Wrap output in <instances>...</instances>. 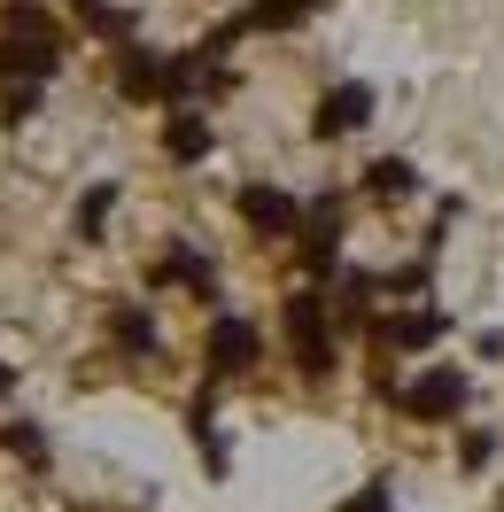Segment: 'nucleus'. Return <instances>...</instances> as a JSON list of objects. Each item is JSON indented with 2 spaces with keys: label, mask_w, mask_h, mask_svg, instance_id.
Listing matches in <instances>:
<instances>
[{
  "label": "nucleus",
  "mask_w": 504,
  "mask_h": 512,
  "mask_svg": "<svg viewBox=\"0 0 504 512\" xmlns=\"http://www.w3.org/2000/svg\"><path fill=\"white\" fill-rule=\"evenodd\" d=\"M156 280H171V288H194V295H210V288H218V264L194 249V241H171V249H163V264H156Z\"/></svg>",
  "instance_id": "8"
},
{
  "label": "nucleus",
  "mask_w": 504,
  "mask_h": 512,
  "mask_svg": "<svg viewBox=\"0 0 504 512\" xmlns=\"http://www.w3.org/2000/svg\"><path fill=\"white\" fill-rule=\"evenodd\" d=\"M318 0H249V16L233 24V32H287V24H303Z\"/></svg>",
  "instance_id": "12"
},
{
  "label": "nucleus",
  "mask_w": 504,
  "mask_h": 512,
  "mask_svg": "<svg viewBox=\"0 0 504 512\" xmlns=\"http://www.w3.org/2000/svg\"><path fill=\"white\" fill-rule=\"evenodd\" d=\"M0 450H16V458H32V466H39V458H47V435L24 419V427H0Z\"/></svg>",
  "instance_id": "17"
},
{
  "label": "nucleus",
  "mask_w": 504,
  "mask_h": 512,
  "mask_svg": "<svg viewBox=\"0 0 504 512\" xmlns=\"http://www.w3.org/2000/svg\"><path fill=\"white\" fill-rule=\"evenodd\" d=\"M163 148H171V163H202L210 156V117H202V109H179V117L163 125Z\"/></svg>",
  "instance_id": "10"
},
{
  "label": "nucleus",
  "mask_w": 504,
  "mask_h": 512,
  "mask_svg": "<svg viewBox=\"0 0 504 512\" xmlns=\"http://www.w3.org/2000/svg\"><path fill=\"white\" fill-rule=\"evenodd\" d=\"M295 256H303V272H334L342 264V194H318L311 210H303Z\"/></svg>",
  "instance_id": "3"
},
{
  "label": "nucleus",
  "mask_w": 504,
  "mask_h": 512,
  "mask_svg": "<svg viewBox=\"0 0 504 512\" xmlns=\"http://www.w3.org/2000/svg\"><path fill=\"white\" fill-rule=\"evenodd\" d=\"M326 303L318 295H287V350H295V365L311 373V381H326L334 373V334H326Z\"/></svg>",
  "instance_id": "1"
},
{
  "label": "nucleus",
  "mask_w": 504,
  "mask_h": 512,
  "mask_svg": "<svg viewBox=\"0 0 504 512\" xmlns=\"http://www.w3.org/2000/svg\"><path fill=\"white\" fill-rule=\"evenodd\" d=\"M109 334H117V350H156V319H148V311H117V326H109Z\"/></svg>",
  "instance_id": "15"
},
{
  "label": "nucleus",
  "mask_w": 504,
  "mask_h": 512,
  "mask_svg": "<svg viewBox=\"0 0 504 512\" xmlns=\"http://www.w3.org/2000/svg\"><path fill=\"white\" fill-rule=\"evenodd\" d=\"M342 512H396V505H388V489H357Z\"/></svg>",
  "instance_id": "20"
},
{
  "label": "nucleus",
  "mask_w": 504,
  "mask_h": 512,
  "mask_svg": "<svg viewBox=\"0 0 504 512\" xmlns=\"http://www.w3.org/2000/svg\"><path fill=\"white\" fill-rule=\"evenodd\" d=\"M125 94L132 101H171L179 94V55H140V47H125Z\"/></svg>",
  "instance_id": "7"
},
{
  "label": "nucleus",
  "mask_w": 504,
  "mask_h": 512,
  "mask_svg": "<svg viewBox=\"0 0 504 512\" xmlns=\"http://www.w3.org/2000/svg\"><path fill=\"white\" fill-rule=\"evenodd\" d=\"M466 373H450V365H427L411 388H396V412L404 419H427V427H442V419H458L466 412Z\"/></svg>",
  "instance_id": "2"
},
{
  "label": "nucleus",
  "mask_w": 504,
  "mask_h": 512,
  "mask_svg": "<svg viewBox=\"0 0 504 512\" xmlns=\"http://www.w3.org/2000/svg\"><path fill=\"white\" fill-rule=\"evenodd\" d=\"M373 125V86H357V78H342V86H326V101H318L311 132L318 140H349V132Z\"/></svg>",
  "instance_id": "5"
},
{
  "label": "nucleus",
  "mask_w": 504,
  "mask_h": 512,
  "mask_svg": "<svg viewBox=\"0 0 504 512\" xmlns=\"http://www.w3.org/2000/svg\"><path fill=\"white\" fill-rule=\"evenodd\" d=\"M365 194H373V202H411V194H419V171H411L404 156H380V163H365Z\"/></svg>",
  "instance_id": "11"
},
{
  "label": "nucleus",
  "mask_w": 504,
  "mask_h": 512,
  "mask_svg": "<svg viewBox=\"0 0 504 512\" xmlns=\"http://www.w3.org/2000/svg\"><path fill=\"white\" fill-rule=\"evenodd\" d=\"M0 39H32V47H63V39H55V16H47L39 0H8V8H0Z\"/></svg>",
  "instance_id": "9"
},
{
  "label": "nucleus",
  "mask_w": 504,
  "mask_h": 512,
  "mask_svg": "<svg viewBox=\"0 0 504 512\" xmlns=\"http://www.w3.org/2000/svg\"><path fill=\"white\" fill-rule=\"evenodd\" d=\"M489 458H497V435H481V427H473L466 443H458V466H466V474H481Z\"/></svg>",
  "instance_id": "18"
},
{
  "label": "nucleus",
  "mask_w": 504,
  "mask_h": 512,
  "mask_svg": "<svg viewBox=\"0 0 504 512\" xmlns=\"http://www.w3.org/2000/svg\"><path fill=\"white\" fill-rule=\"evenodd\" d=\"M241 218H249V233H264V241H295V233H303V202L287 187H264V179H256V187H241Z\"/></svg>",
  "instance_id": "4"
},
{
  "label": "nucleus",
  "mask_w": 504,
  "mask_h": 512,
  "mask_svg": "<svg viewBox=\"0 0 504 512\" xmlns=\"http://www.w3.org/2000/svg\"><path fill=\"white\" fill-rule=\"evenodd\" d=\"M109 210H117V187H86V194H78V233H101Z\"/></svg>",
  "instance_id": "16"
},
{
  "label": "nucleus",
  "mask_w": 504,
  "mask_h": 512,
  "mask_svg": "<svg viewBox=\"0 0 504 512\" xmlns=\"http://www.w3.org/2000/svg\"><path fill=\"white\" fill-rule=\"evenodd\" d=\"M78 16H86V32L117 39V47H125V39H132V16H125V8H117V0H78Z\"/></svg>",
  "instance_id": "14"
},
{
  "label": "nucleus",
  "mask_w": 504,
  "mask_h": 512,
  "mask_svg": "<svg viewBox=\"0 0 504 512\" xmlns=\"http://www.w3.org/2000/svg\"><path fill=\"white\" fill-rule=\"evenodd\" d=\"M249 365H256V326L241 311L210 319V373H249Z\"/></svg>",
  "instance_id": "6"
},
{
  "label": "nucleus",
  "mask_w": 504,
  "mask_h": 512,
  "mask_svg": "<svg viewBox=\"0 0 504 512\" xmlns=\"http://www.w3.org/2000/svg\"><path fill=\"white\" fill-rule=\"evenodd\" d=\"M39 109V86H8V109H0V117H8V125H24V117H32Z\"/></svg>",
  "instance_id": "19"
},
{
  "label": "nucleus",
  "mask_w": 504,
  "mask_h": 512,
  "mask_svg": "<svg viewBox=\"0 0 504 512\" xmlns=\"http://www.w3.org/2000/svg\"><path fill=\"white\" fill-rule=\"evenodd\" d=\"M442 326H450V319L419 303V311H396V319H388V342H396V350H427V342H435Z\"/></svg>",
  "instance_id": "13"
}]
</instances>
